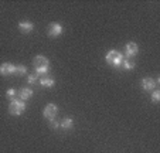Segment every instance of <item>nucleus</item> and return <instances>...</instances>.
Here are the masks:
<instances>
[{"mask_svg": "<svg viewBox=\"0 0 160 153\" xmlns=\"http://www.w3.org/2000/svg\"><path fill=\"white\" fill-rule=\"evenodd\" d=\"M122 63H123L125 69H133V68H135V63H133V61L126 60V61H122Z\"/></svg>", "mask_w": 160, "mask_h": 153, "instance_id": "14", "label": "nucleus"}, {"mask_svg": "<svg viewBox=\"0 0 160 153\" xmlns=\"http://www.w3.org/2000/svg\"><path fill=\"white\" fill-rule=\"evenodd\" d=\"M7 96H9L10 99H14V95H16V91L14 89H7Z\"/></svg>", "mask_w": 160, "mask_h": 153, "instance_id": "17", "label": "nucleus"}, {"mask_svg": "<svg viewBox=\"0 0 160 153\" xmlns=\"http://www.w3.org/2000/svg\"><path fill=\"white\" fill-rule=\"evenodd\" d=\"M40 84L42 85V87H47V88H51L52 85H54V79L51 78V77H42L41 79H40Z\"/></svg>", "mask_w": 160, "mask_h": 153, "instance_id": "11", "label": "nucleus"}, {"mask_svg": "<svg viewBox=\"0 0 160 153\" xmlns=\"http://www.w3.org/2000/svg\"><path fill=\"white\" fill-rule=\"evenodd\" d=\"M34 68H36L37 75L40 74H47L48 72V60L44 57V55H37L33 61Z\"/></svg>", "mask_w": 160, "mask_h": 153, "instance_id": "1", "label": "nucleus"}, {"mask_svg": "<svg viewBox=\"0 0 160 153\" xmlns=\"http://www.w3.org/2000/svg\"><path fill=\"white\" fill-rule=\"evenodd\" d=\"M14 68H16V67L13 65V64L4 63V64H2V65H0V74H2V75H10V74H13V72H14Z\"/></svg>", "mask_w": 160, "mask_h": 153, "instance_id": "7", "label": "nucleus"}, {"mask_svg": "<svg viewBox=\"0 0 160 153\" xmlns=\"http://www.w3.org/2000/svg\"><path fill=\"white\" fill-rule=\"evenodd\" d=\"M18 96H20L21 101H27V99H30L31 96H33V91H31L30 88H23V89H20Z\"/></svg>", "mask_w": 160, "mask_h": 153, "instance_id": "10", "label": "nucleus"}, {"mask_svg": "<svg viewBox=\"0 0 160 153\" xmlns=\"http://www.w3.org/2000/svg\"><path fill=\"white\" fill-rule=\"evenodd\" d=\"M58 109L57 106L54 105V104H48V105L44 108V112H42V115H44V118H47L48 120H52L55 118V115H57Z\"/></svg>", "mask_w": 160, "mask_h": 153, "instance_id": "4", "label": "nucleus"}, {"mask_svg": "<svg viewBox=\"0 0 160 153\" xmlns=\"http://www.w3.org/2000/svg\"><path fill=\"white\" fill-rule=\"evenodd\" d=\"M125 51H126L128 57H133V55L138 54L139 47H138V44H136V43H128L126 47H125Z\"/></svg>", "mask_w": 160, "mask_h": 153, "instance_id": "6", "label": "nucleus"}, {"mask_svg": "<svg viewBox=\"0 0 160 153\" xmlns=\"http://www.w3.org/2000/svg\"><path fill=\"white\" fill-rule=\"evenodd\" d=\"M106 63L109 64V65H113V67H119L122 64V61H123V57H122V54L119 53V51L116 50H111L106 54Z\"/></svg>", "mask_w": 160, "mask_h": 153, "instance_id": "3", "label": "nucleus"}, {"mask_svg": "<svg viewBox=\"0 0 160 153\" xmlns=\"http://www.w3.org/2000/svg\"><path fill=\"white\" fill-rule=\"evenodd\" d=\"M152 101L153 102H159L160 101V91H154L152 95Z\"/></svg>", "mask_w": 160, "mask_h": 153, "instance_id": "15", "label": "nucleus"}, {"mask_svg": "<svg viewBox=\"0 0 160 153\" xmlns=\"http://www.w3.org/2000/svg\"><path fill=\"white\" fill-rule=\"evenodd\" d=\"M51 126H52V128H58V126H60V123L55 122V120L52 119V120H51Z\"/></svg>", "mask_w": 160, "mask_h": 153, "instance_id": "18", "label": "nucleus"}, {"mask_svg": "<svg viewBox=\"0 0 160 153\" xmlns=\"http://www.w3.org/2000/svg\"><path fill=\"white\" fill-rule=\"evenodd\" d=\"M60 126L62 128V129H65V130L71 129V128H72V118H65V119L60 123Z\"/></svg>", "mask_w": 160, "mask_h": 153, "instance_id": "12", "label": "nucleus"}, {"mask_svg": "<svg viewBox=\"0 0 160 153\" xmlns=\"http://www.w3.org/2000/svg\"><path fill=\"white\" fill-rule=\"evenodd\" d=\"M154 87H156V82H154L152 78H143L142 79V88L145 91L154 89Z\"/></svg>", "mask_w": 160, "mask_h": 153, "instance_id": "9", "label": "nucleus"}, {"mask_svg": "<svg viewBox=\"0 0 160 153\" xmlns=\"http://www.w3.org/2000/svg\"><path fill=\"white\" fill-rule=\"evenodd\" d=\"M27 72V68H26L24 65H16V68H14V74H17V75H23V74H26Z\"/></svg>", "mask_w": 160, "mask_h": 153, "instance_id": "13", "label": "nucleus"}, {"mask_svg": "<svg viewBox=\"0 0 160 153\" xmlns=\"http://www.w3.org/2000/svg\"><path fill=\"white\" fill-rule=\"evenodd\" d=\"M18 28H20L21 33H30V31H33L34 26L30 21H21V23L18 24Z\"/></svg>", "mask_w": 160, "mask_h": 153, "instance_id": "8", "label": "nucleus"}, {"mask_svg": "<svg viewBox=\"0 0 160 153\" xmlns=\"http://www.w3.org/2000/svg\"><path fill=\"white\" fill-rule=\"evenodd\" d=\"M62 33V26L58 23H51L48 26V36L50 37H58Z\"/></svg>", "mask_w": 160, "mask_h": 153, "instance_id": "5", "label": "nucleus"}, {"mask_svg": "<svg viewBox=\"0 0 160 153\" xmlns=\"http://www.w3.org/2000/svg\"><path fill=\"white\" fill-rule=\"evenodd\" d=\"M26 111V104L24 101H21V99H12L10 101V105H9V112L12 115H21L23 112Z\"/></svg>", "mask_w": 160, "mask_h": 153, "instance_id": "2", "label": "nucleus"}, {"mask_svg": "<svg viewBox=\"0 0 160 153\" xmlns=\"http://www.w3.org/2000/svg\"><path fill=\"white\" fill-rule=\"evenodd\" d=\"M37 77H38L37 74H30V75H28V78H27V82H28V84H34V82H36V79H37Z\"/></svg>", "mask_w": 160, "mask_h": 153, "instance_id": "16", "label": "nucleus"}]
</instances>
